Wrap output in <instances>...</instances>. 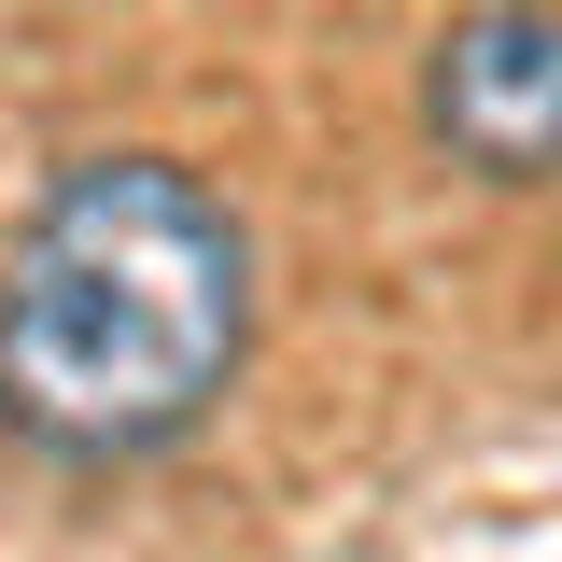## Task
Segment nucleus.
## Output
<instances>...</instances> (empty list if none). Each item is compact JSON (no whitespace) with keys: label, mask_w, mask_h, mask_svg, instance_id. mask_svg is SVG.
<instances>
[{"label":"nucleus","mask_w":562,"mask_h":562,"mask_svg":"<svg viewBox=\"0 0 562 562\" xmlns=\"http://www.w3.org/2000/svg\"><path fill=\"white\" fill-rule=\"evenodd\" d=\"M254 366V225L183 155H85L0 254V436L113 479L183 450Z\"/></svg>","instance_id":"obj_1"},{"label":"nucleus","mask_w":562,"mask_h":562,"mask_svg":"<svg viewBox=\"0 0 562 562\" xmlns=\"http://www.w3.org/2000/svg\"><path fill=\"white\" fill-rule=\"evenodd\" d=\"M422 127L479 183H549L562 169V14L549 0H479L422 57Z\"/></svg>","instance_id":"obj_2"}]
</instances>
